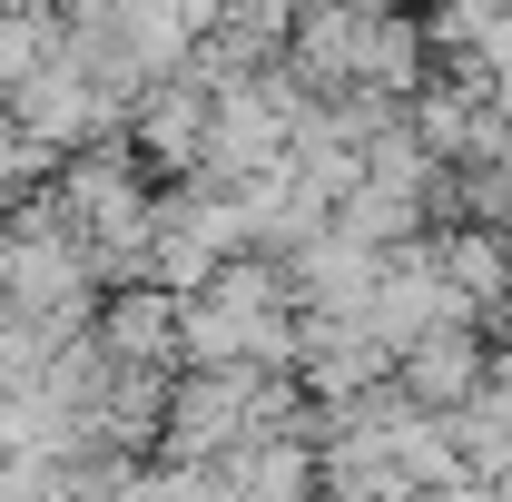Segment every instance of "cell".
I'll list each match as a JSON object with an SVG mask.
<instances>
[{
	"label": "cell",
	"instance_id": "1",
	"mask_svg": "<svg viewBox=\"0 0 512 502\" xmlns=\"http://www.w3.org/2000/svg\"><path fill=\"white\" fill-rule=\"evenodd\" d=\"M128 148H138V168H148L158 188H188L197 168H207V148H217V89H197L188 69L158 79V89L128 109Z\"/></svg>",
	"mask_w": 512,
	"mask_h": 502
},
{
	"label": "cell",
	"instance_id": "2",
	"mask_svg": "<svg viewBox=\"0 0 512 502\" xmlns=\"http://www.w3.org/2000/svg\"><path fill=\"white\" fill-rule=\"evenodd\" d=\"M394 394H404L414 414H434V424H453L463 404H483V394H493V345H483V325H434L414 355H394Z\"/></svg>",
	"mask_w": 512,
	"mask_h": 502
},
{
	"label": "cell",
	"instance_id": "3",
	"mask_svg": "<svg viewBox=\"0 0 512 502\" xmlns=\"http://www.w3.org/2000/svg\"><path fill=\"white\" fill-rule=\"evenodd\" d=\"M10 119L30 128L50 158H79V148H99V138H128V109H109V99H99V89H89L69 60H60V69H40V79L10 99Z\"/></svg>",
	"mask_w": 512,
	"mask_h": 502
},
{
	"label": "cell",
	"instance_id": "4",
	"mask_svg": "<svg viewBox=\"0 0 512 502\" xmlns=\"http://www.w3.org/2000/svg\"><path fill=\"white\" fill-rule=\"evenodd\" d=\"M178 325H188V296H168V286H109L89 335H99V355H109V365L178 375Z\"/></svg>",
	"mask_w": 512,
	"mask_h": 502
},
{
	"label": "cell",
	"instance_id": "5",
	"mask_svg": "<svg viewBox=\"0 0 512 502\" xmlns=\"http://www.w3.org/2000/svg\"><path fill=\"white\" fill-rule=\"evenodd\" d=\"M40 69H60V0H30L0 20V99H20Z\"/></svg>",
	"mask_w": 512,
	"mask_h": 502
},
{
	"label": "cell",
	"instance_id": "6",
	"mask_svg": "<svg viewBox=\"0 0 512 502\" xmlns=\"http://www.w3.org/2000/svg\"><path fill=\"white\" fill-rule=\"evenodd\" d=\"M296 10H306V0H217V30H227V40H247L256 60H286Z\"/></svg>",
	"mask_w": 512,
	"mask_h": 502
}]
</instances>
